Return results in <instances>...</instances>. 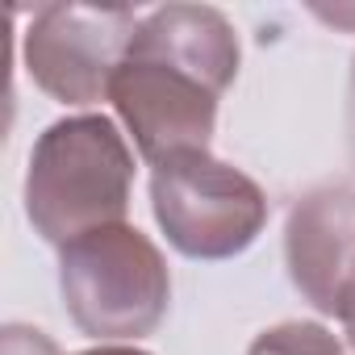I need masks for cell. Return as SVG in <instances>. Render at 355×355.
Returning <instances> with one entry per match:
<instances>
[{"label": "cell", "instance_id": "8", "mask_svg": "<svg viewBox=\"0 0 355 355\" xmlns=\"http://www.w3.org/2000/svg\"><path fill=\"white\" fill-rule=\"evenodd\" d=\"M247 355H343V343L318 322H280L263 330Z\"/></svg>", "mask_w": 355, "mask_h": 355}, {"label": "cell", "instance_id": "5", "mask_svg": "<svg viewBox=\"0 0 355 355\" xmlns=\"http://www.w3.org/2000/svg\"><path fill=\"white\" fill-rule=\"evenodd\" d=\"M109 101L146 163L209 150L218 125V92L155 59H125L109 84Z\"/></svg>", "mask_w": 355, "mask_h": 355}, {"label": "cell", "instance_id": "7", "mask_svg": "<svg viewBox=\"0 0 355 355\" xmlns=\"http://www.w3.org/2000/svg\"><path fill=\"white\" fill-rule=\"evenodd\" d=\"M125 59L167 63L222 96L239 76V38L234 26L209 5H167L142 17Z\"/></svg>", "mask_w": 355, "mask_h": 355}, {"label": "cell", "instance_id": "10", "mask_svg": "<svg viewBox=\"0 0 355 355\" xmlns=\"http://www.w3.org/2000/svg\"><path fill=\"white\" fill-rule=\"evenodd\" d=\"M334 318L343 322V330H347V338H351V347H355V272L347 276V284H343V293H338Z\"/></svg>", "mask_w": 355, "mask_h": 355}, {"label": "cell", "instance_id": "6", "mask_svg": "<svg viewBox=\"0 0 355 355\" xmlns=\"http://www.w3.org/2000/svg\"><path fill=\"white\" fill-rule=\"evenodd\" d=\"M293 284L326 313L338 309V293L355 272V197L313 193L288 218L284 239Z\"/></svg>", "mask_w": 355, "mask_h": 355}, {"label": "cell", "instance_id": "11", "mask_svg": "<svg viewBox=\"0 0 355 355\" xmlns=\"http://www.w3.org/2000/svg\"><path fill=\"white\" fill-rule=\"evenodd\" d=\"M80 355H146L138 347H92V351H80Z\"/></svg>", "mask_w": 355, "mask_h": 355}, {"label": "cell", "instance_id": "9", "mask_svg": "<svg viewBox=\"0 0 355 355\" xmlns=\"http://www.w3.org/2000/svg\"><path fill=\"white\" fill-rule=\"evenodd\" d=\"M0 355H59V347H55L42 330L5 326V347H0Z\"/></svg>", "mask_w": 355, "mask_h": 355}, {"label": "cell", "instance_id": "2", "mask_svg": "<svg viewBox=\"0 0 355 355\" xmlns=\"http://www.w3.org/2000/svg\"><path fill=\"white\" fill-rule=\"evenodd\" d=\"M59 288L71 322L88 338L125 343L159 326L171 276L159 247L134 226H109L63 247Z\"/></svg>", "mask_w": 355, "mask_h": 355}, {"label": "cell", "instance_id": "1", "mask_svg": "<svg viewBox=\"0 0 355 355\" xmlns=\"http://www.w3.org/2000/svg\"><path fill=\"white\" fill-rule=\"evenodd\" d=\"M130 180L134 155L109 117H63L30 150L26 214L46 243L67 247L125 222Z\"/></svg>", "mask_w": 355, "mask_h": 355}, {"label": "cell", "instance_id": "3", "mask_svg": "<svg viewBox=\"0 0 355 355\" xmlns=\"http://www.w3.org/2000/svg\"><path fill=\"white\" fill-rule=\"evenodd\" d=\"M150 201L167 243L193 259H230L247 251L268 222L259 184L209 150L159 163L150 175Z\"/></svg>", "mask_w": 355, "mask_h": 355}, {"label": "cell", "instance_id": "4", "mask_svg": "<svg viewBox=\"0 0 355 355\" xmlns=\"http://www.w3.org/2000/svg\"><path fill=\"white\" fill-rule=\"evenodd\" d=\"M138 26L142 17L130 9L46 5L26 30V71L46 96L63 105H96L109 96Z\"/></svg>", "mask_w": 355, "mask_h": 355}]
</instances>
